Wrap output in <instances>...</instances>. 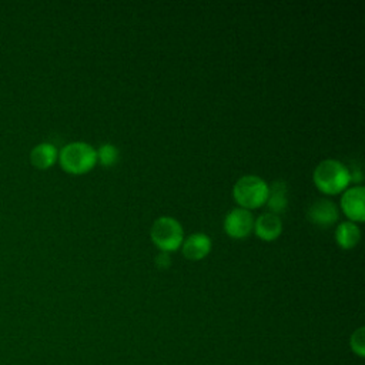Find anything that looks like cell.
<instances>
[{"mask_svg": "<svg viewBox=\"0 0 365 365\" xmlns=\"http://www.w3.org/2000/svg\"><path fill=\"white\" fill-rule=\"evenodd\" d=\"M312 180L315 187L329 195L342 192L351 182L349 168L338 160H322L314 170Z\"/></svg>", "mask_w": 365, "mask_h": 365, "instance_id": "obj_1", "label": "cell"}, {"mask_svg": "<svg viewBox=\"0 0 365 365\" xmlns=\"http://www.w3.org/2000/svg\"><path fill=\"white\" fill-rule=\"evenodd\" d=\"M58 161L70 174H86L97 164V151L84 141H73L61 148Z\"/></svg>", "mask_w": 365, "mask_h": 365, "instance_id": "obj_2", "label": "cell"}, {"mask_svg": "<svg viewBox=\"0 0 365 365\" xmlns=\"http://www.w3.org/2000/svg\"><path fill=\"white\" fill-rule=\"evenodd\" d=\"M268 187L265 180L258 175H242L232 187V197L241 208L255 210L267 202Z\"/></svg>", "mask_w": 365, "mask_h": 365, "instance_id": "obj_3", "label": "cell"}, {"mask_svg": "<svg viewBox=\"0 0 365 365\" xmlns=\"http://www.w3.org/2000/svg\"><path fill=\"white\" fill-rule=\"evenodd\" d=\"M150 238L160 251L170 254L181 247L184 241V231L175 218L164 215L153 222L150 228Z\"/></svg>", "mask_w": 365, "mask_h": 365, "instance_id": "obj_4", "label": "cell"}, {"mask_svg": "<svg viewBox=\"0 0 365 365\" xmlns=\"http://www.w3.org/2000/svg\"><path fill=\"white\" fill-rule=\"evenodd\" d=\"M254 217L251 211L241 207L232 208L224 218V231L231 238H245L254 231Z\"/></svg>", "mask_w": 365, "mask_h": 365, "instance_id": "obj_5", "label": "cell"}, {"mask_svg": "<svg viewBox=\"0 0 365 365\" xmlns=\"http://www.w3.org/2000/svg\"><path fill=\"white\" fill-rule=\"evenodd\" d=\"M364 197H365V188L362 185H355L342 194L341 208L351 222L356 224L365 220Z\"/></svg>", "mask_w": 365, "mask_h": 365, "instance_id": "obj_6", "label": "cell"}, {"mask_svg": "<svg viewBox=\"0 0 365 365\" xmlns=\"http://www.w3.org/2000/svg\"><path fill=\"white\" fill-rule=\"evenodd\" d=\"M338 217H339V212L336 205L332 201L325 198L315 200L307 211V218L312 224L319 227L332 225L338 220Z\"/></svg>", "mask_w": 365, "mask_h": 365, "instance_id": "obj_7", "label": "cell"}, {"mask_svg": "<svg viewBox=\"0 0 365 365\" xmlns=\"http://www.w3.org/2000/svg\"><path fill=\"white\" fill-rule=\"evenodd\" d=\"M182 255L190 261H200L211 251V238L204 232H194L188 235L182 244Z\"/></svg>", "mask_w": 365, "mask_h": 365, "instance_id": "obj_8", "label": "cell"}, {"mask_svg": "<svg viewBox=\"0 0 365 365\" xmlns=\"http://www.w3.org/2000/svg\"><path fill=\"white\" fill-rule=\"evenodd\" d=\"M254 231L262 241H274L282 232V221L277 214L264 212L254 221Z\"/></svg>", "mask_w": 365, "mask_h": 365, "instance_id": "obj_9", "label": "cell"}, {"mask_svg": "<svg viewBox=\"0 0 365 365\" xmlns=\"http://www.w3.org/2000/svg\"><path fill=\"white\" fill-rule=\"evenodd\" d=\"M287 184L282 180L275 181L271 187H268V198H267V207L268 212L279 214L287 210L288 205V197H287Z\"/></svg>", "mask_w": 365, "mask_h": 365, "instance_id": "obj_10", "label": "cell"}, {"mask_svg": "<svg viewBox=\"0 0 365 365\" xmlns=\"http://www.w3.org/2000/svg\"><path fill=\"white\" fill-rule=\"evenodd\" d=\"M361 240V230L355 222L344 221L335 230V241L342 250L354 248Z\"/></svg>", "mask_w": 365, "mask_h": 365, "instance_id": "obj_11", "label": "cell"}, {"mask_svg": "<svg viewBox=\"0 0 365 365\" xmlns=\"http://www.w3.org/2000/svg\"><path fill=\"white\" fill-rule=\"evenodd\" d=\"M57 160V150L50 143L37 144L30 153V161L34 167L40 170H46L51 167Z\"/></svg>", "mask_w": 365, "mask_h": 365, "instance_id": "obj_12", "label": "cell"}, {"mask_svg": "<svg viewBox=\"0 0 365 365\" xmlns=\"http://www.w3.org/2000/svg\"><path fill=\"white\" fill-rule=\"evenodd\" d=\"M118 160V150L115 145L106 143L97 151V161H100L104 167H111Z\"/></svg>", "mask_w": 365, "mask_h": 365, "instance_id": "obj_13", "label": "cell"}, {"mask_svg": "<svg viewBox=\"0 0 365 365\" xmlns=\"http://www.w3.org/2000/svg\"><path fill=\"white\" fill-rule=\"evenodd\" d=\"M349 345L354 354H356L359 358H362L365 355V336H364V328L359 327L356 331H354V334L351 335L349 339Z\"/></svg>", "mask_w": 365, "mask_h": 365, "instance_id": "obj_14", "label": "cell"}, {"mask_svg": "<svg viewBox=\"0 0 365 365\" xmlns=\"http://www.w3.org/2000/svg\"><path fill=\"white\" fill-rule=\"evenodd\" d=\"M170 264H171V259H170V254L168 252L160 251L155 255V265H157V268H168Z\"/></svg>", "mask_w": 365, "mask_h": 365, "instance_id": "obj_15", "label": "cell"}]
</instances>
